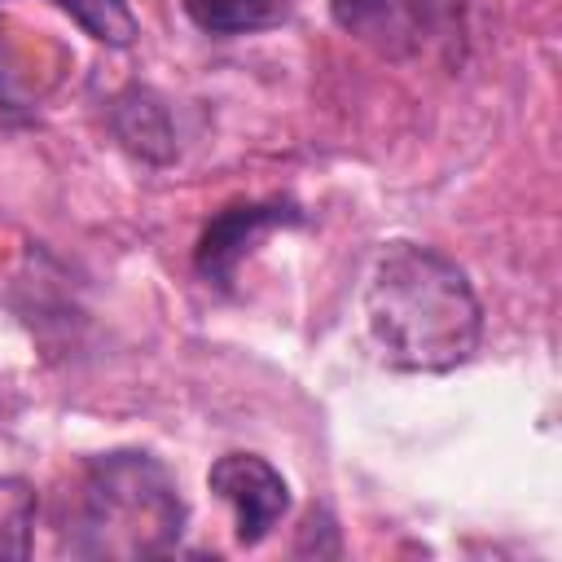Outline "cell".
I'll use <instances>...</instances> for the list:
<instances>
[{
    "label": "cell",
    "mask_w": 562,
    "mask_h": 562,
    "mask_svg": "<svg viewBox=\"0 0 562 562\" xmlns=\"http://www.w3.org/2000/svg\"><path fill=\"white\" fill-rule=\"evenodd\" d=\"M189 18L211 35L259 31L277 18V0H184Z\"/></svg>",
    "instance_id": "cell-9"
},
{
    "label": "cell",
    "mask_w": 562,
    "mask_h": 562,
    "mask_svg": "<svg viewBox=\"0 0 562 562\" xmlns=\"http://www.w3.org/2000/svg\"><path fill=\"white\" fill-rule=\"evenodd\" d=\"M334 22L360 40L386 44L391 35H408V4L404 0H329Z\"/></svg>",
    "instance_id": "cell-7"
},
{
    "label": "cell",
    "mask_w": 562,
    "mask_h": 562,
    "mask_svg": "<svg viewBox=\"0 0 562 562\" xmlns=\"http://www.w3.org/2000/svg\"><path fill=\"white\" fill-rule=\"evenodd\" d=\"M48 4H57L61 13H70L105 48H127L140 35L136 13L127 9V0H48Z\"/></svg>",
    "instance_id": "cell-6"
},
{
    "label": "cell",
    "mask_w": 562,
    "mask_h": 562,
    "mask_svg": "<svg viewBox=\"0 0 562 562\" xmlns=\"http://www.w3.org/2000/svg\"><path fill=\"white\" fill-rule=\"evenodd\" d=\"M364 325L391 369L448 373L474 356L483 312L448 255L417 241H391L369 272Z\"/></svg>",
    "instance_id": "cell-1"
},
{
    "label": "cell",
    "mask_w": 562,
    "mask_h": 562,
    "mask_svg": "<svg viewBox=\"0 0 562 562\" xmlns=\"http://www.w3.org/2000/svg\"><path fill=\"white\" fill-rule=\"evenodd\" d=\"M184 531V501L167 465L149 452H105L83 465L66 549L75 558L140 562L171 553Z\"/></svg>",
    "instance_id": "cell-2"
},
{
    "label": "cell",
    "mask_w": 562,
    "mask_h": 562,
    "mask_svg": "<svg viewBox=\"0 0 562 562\" xmlns=\"http://www.w3.org/2000/svg\"><path fill=\"white\" fill-rule=\"evenodd\" d=\"M211 492L233 509L237 522V544H259L281 514L290 509V487L285 479L255 452H224L211 474H206Z\"/></svg>",
    "instance_id": "cell-3"
},
{
    "label": "cell",
    "mask_w": 562,
    "mask_h": 562,
    "mask_svg": "<svg viewBox=\"0 0 562 562\" xmlns=\"http://www.w3.org/2000/svg\"><path fill=\"white\" fill-rule=\"evenodd\" d=\"M35 531V487L26 479H0V562H22Z\"/></svg>",
    "instance_id": "cell-8"
},
{
    "label": "cell",
    "mask_w": 562,
    "mask_h": 562,
    "mask_svg": "<svg viewBox=\"0 0 562 562\" xmlns=\"http://www.w3.org/2000/svg\"><path fill=\"white\" fill-rule=\"evenodd\" d=\"M114 127L119 136L127 140V149L145 154V158H167L171 154V127H167V114L154 97L145 92H127L114 110Z\"/></svg>",
    "instance_id": "cell-5"
},
{
    "label": "cell",
    "mask_w": 562,
    "mask_h": 562,
    "mask_svg": "<svg viewBox=\"0 0 562 562\" xmlns=\"http://www.w3.org/2000/svg\"><path fill=\"white\" fill-rule=\"evenodd\" d=\"M285 224H299V211H294L290 202H241V206H228V211H220V215L206 224L193 263H198V272H202L211 285L224 290V285H233L241 259H246L268 233L285 228Z\"/></svg>",
    "instance_id": "cell-4"
}]
</instances>
